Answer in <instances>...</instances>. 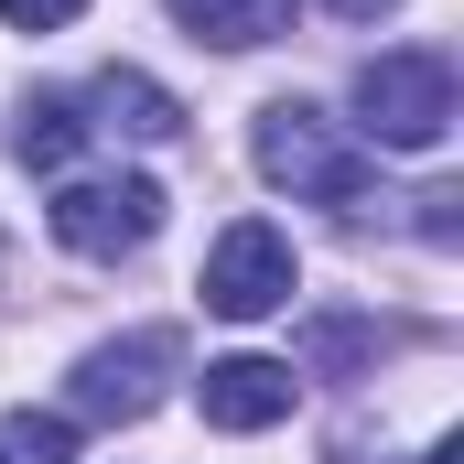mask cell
<instances>
[{
    "label": "cell",
    "mask_w": 464,
    "mask_h": 464,
    "mask_svg": "<svg viewBox=\"0 0 464 464\" xmlns=\"http://www.w3.org/2000/svg\"><path fill=\"white\" fill-rule=\"evenodd\" d=\"M54 237L76 259H130L162 237V184L151 173H76V184H54Z\"/></svg>",
    "instance_id": "cell-3"
},
{
    "label": "cell",
    "mask_w": 464,
    "mask_h": 464,
    "mask_svg": "<svg viewBox=\"0 0 464 464\" xmlns=\"http://www.w3.org/2000/svg\"><path fill=\"white\" fill-rule=\"evenodd\" d=\"M411 206H421V237H454V206H464V195H454V184H432V195H411Z\"/></svg>",
    "instance_id": "cell-13"
},
{
    "label": "cell",
    "mask_w": 464,
    "mask_h": 464,
    "mask_svg": "<svg viewBox=\"0 0 464 464\" xmlns=\"http://www.w3.org/2000/svg\"><path fill=\"white\" fill-rule=\"evenodd\" d=\"M173 22H184L195 44H227V54H248V44H281V33L303 22V0H173Z\"/></svg>",
    "instance_id": "cell-8"
},
{
    "label": "cell",
    "mask_w": 464,
    "mask_h": 464,
    "mask_svg": "<svg viewBox=\"0 0 464 464\" xmlns=\"http://www.w3.org/2000/svg\"><path fill=\"white\" fill-rule=\"evenodd\" d=\"M0 464H76L65 411H0Z\"/></svg>",
    "instance_id": "cell-10"
},
{
    "label": "cell",
    "mask_w": 464,
    "mask_h": 464,
    "mask_svg": "<svg viewBox=\"0 0 464 464\" xmlns=\"http://www.w3.org/2000/svg\"><path fill=\"white\" fill-rule=\"evenodd\" d=\"M184 367V346L162 335V324H140V335H119V346H87L76 356V421H151V400H162V378Z\"/></svg>",
    "instance_id": "cell-5"
},
{
    "label": "cell",
    "mask_w": 464,
    "mask_h": 464,
    "mask_svg": "<svg viewBox=\"0 0 464 464\" xmlns=\"http://www.w3.org/2000/svg\"><path fill=\"white\" fill-rule=\"evenodd\" d=\"M248 151H259V173L281 195H314V206H356L367 195V140H346L314 98H270L259 130H248Z\"/></svg>",
    "instance_id": "cell-1"
},
{
    "label": "cell",
    "mask_w": 464,
    "mask_h": 464,
    "mask_svg": "<svg viewBox=\"0 0 464 464\" xmlns=\"http://www.w3.org/2000/svg\"><path fill=\"white\" fill-rule=\"evenodd\" d=\"M292 400H303V378H292L281 356H217V367L195 378V411H206L217 432H270V421H292Z\"/></svg>",
    "instance_id": "cell-6"
},
{
    "label": "cell",
    "mask_w": 464,
    "mask_h": 464,
    "mask_svg": "<svg viewBox=\"0 0 464 464\" xmlns=\"http://www.w3.org/2000/svg\"><path fill=\"white\" fill-rule=\"evenodd\" d=\"M356 130L378 151H443V130H454V65L443 54H367L356 65Z\"/></svg>",
    "instance_id": "cell-2"
},
{
    "label": "cell",
    "mask_w": 464,
    "mask_h": 464,
    "mask_svg": "<svg viewBox=\"0 0 464 464\" xmlns=\"http://www.w3.org/2000/svg\"><path fill=\"white\" fill-rule=\"evenodd\" d=\"M76 109H98L87 130H119V140H173V130H184L173 87H162V76H140V65H109V76H98Z\"/></svg>",
    "instance_id": "cell-7"
},
{
    "label": "cell",
    "mask_w": 464,
    "mask_h": 464,
    "mask_svg": "<svg viewBox=\"0 0 464 464\" xmlns=\"http://www.w3.org/2000/svg\"><path fill=\"white\" fill-rule=\"evenodd\" d=\"M421 464H464V432H443V443H432V454H421Z\"/></svg>",
    "instance_id": "cell-15"
},
{
    "label": "cell",
    "mask_w": 464,
    "mask_h": 464,
    "mask_svg": "<svg viewBox=\"0 0 464 464\" xmlns=\"http://www.w3.org/2000/svg\"><path fill=\"white\" fill-rule=\"evenodd\" d=\"M76 11H87V0H0V22H11V33H65Z\"/></svg>",
    "instance_id": "cell-12"
},
{
    "label": "cell",
    "mask_w": 464,
    "mask_h": 464,
    "mask_svg": "<svg viewBox=\"0 0 464 464\" xmlns=\"http://www.w3.org/2000/svg\"><path fill=\"white\" fill-rule=\"evenodd\" d=\"M335 11H346V22H378V11H400V0H335Z\"/></svg>",
    "instance_id": "cell-14"
},
{
    "label": "cell",
    "mask_w": 464,
    "mask_h": 464,
    "mask_svg": "<svg viewBox=\"0 0 464 464\" xmlns=\"http://www.w3.org/2000/svg\"><path fill=\"white\" fill-rule=\"evenodd\" d=\"M11 151H22L33 173H65V162L87 151V109H76V98H22V119H11Z\"/></svg>",
    "instance_id": "cell-9"
},
{
    "label": "cell",
    "mask_w": 464,
    "mask_h": 464,
    "mask_svg": "<svg viewBox=\"0 0 464 464\" xmlns=\"http://www.w3.org/2000/svg\"><path fill=\"white\" fill-rule=\"evenodd\" d=\"M367 346H378V324H356V314H335V324H314V335H303V356H314L324 378H346V367H367Z\"/></svg>",
    "instance_id": "cell-11"
},
{
    "label": "cell",
    "mask_w": 464,
    "mask_h": 464,
    "mask_svg": "<svg viewBox=\"0 0 464 464\" xmlns=\"http://www.w3.org/2000/svg\"><path fill=\"white\" fill-rule=\"evenodd\" d=\"M292 281H303V259H292V237L270 227V217L217 227V248H206V314H227V324H270V314L292 303Z\"/></svg>",
    "instance_id": "cell-4"
}]
</instances>
